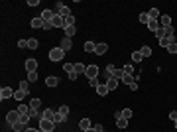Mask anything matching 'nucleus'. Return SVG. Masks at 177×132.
I'll return each mask as SVG.
<instances>
[{"mask_svg":"<svg viewBox=\"0 0 177 132\" xmlns=\"http://www.w3.org/2000/svg\"><path fill=\"white\" fill-rule=\"evenodd\" d=\"M104 71H106L110 77H114V79H118V81H120L122 77H124V71H122V69H116L114 65H108V67L104 69Z\"/></svg>","mask_w":177,"mask_h":132,"instance_id":"nucleus-1","label":"nucleus"},{"mask_svg":"<svg viewBox=\"0 0 177 132\" xmlns=\"http://www.w3.org/2000/svg\"><path fill=\"white\" fill-rule=\"evenodd\" d=\"M40 128L43 132H53V130H55V122L47 120V118H41V120H40Z\"/></svg>","mask_w":177,"mask_h":132,"instance_id":"nucleus-2","label":"nucleus"},{"mask_svg":"<svg viewBox=\"0 0 177 132\" xmlns=\"http://www.w3.org/2000/svg\"><path fill=\"white\" fill-rule=\"evenodd\" d=\"M63 57H65V51H63L61 47H53L51 51H49V59L51 61H61Z\"/></svg>","mask_w":177,"mask_h":132,"instance_id":"nucleus-3","label":"nucleus"},{"mask_svg":"<svg viewBox=\"0 0 177 132\" xmlns=\"http://www.w3.org/2000/svg\"><path fill=\"white\" fill-rule=\"evenodd\" d=\"M85 75H87V79H96L99 77V67L96 65H87Z\"/></svg>","mask_w":177,"mask_h":132,"instance_id":"nucleus-4","label":"nucleus"},{"mask_svg":"<svg viewBox=\"0 0 177 132\" xmlns=\"http://www.w3.org/2000/svg\"><path fill=\"white\" fill-rule=\"evenodd\" d=\"M55 8H57V14L61 16V18H69V16H71V10L67 6H63V2H57Z\"/></svg>","mask_w":177,"mask_h":132,"instance_id":"nucleus-5","label":"nucleus"},{"mask_svg":"<svg viewBox=\"0 0 177 132\" xmlns=\"http://www.w3.org/2000/svg\"><path fill=\"white\" fill-rule=\"evenodd\" d=\"M20 120V113H18V110H10V113H8L6 114V122H8V124H16V122H18Z\"/></svg>","mask_w":177,"mask_h":132,"instance_id":"nucleus-6","label":"nucleus"},{"mask_svg":"<svg viewBox=\"0 0 177 132\" xmlns=\"http://www.w3.org/2000/svg\"><path fill=\"white\" fill-rule=\"evenodd\" d=\"M59 47H61L63 51L67 53L71 47H73V42H71V38H63V40H61V43H59Z\"/></svg>","mask_w":177,"mask_h":132,"instance_id":"nucleus-7","label":"nucleus"},{"mask_svg":"<svg viewBox=\"0 0 177 132\" xmlns=\"http://www.w3.org/2000/svg\"><path fill=\"white\" fill-rule=\"evenodd\" d=\"M10 97H14V91H12L10 87H2V91H0V99L6 101V99H10Z\"/></svg>","mask_w":177,"mask_h":132,"instance_id":"nucleus-8","label":"nucleus"},{"mask_svg":"<svg viewBox=\"0 0 177 132\" xmlns=\"http://www.w3.org/2000/svg\"><path fill=\"white\" fill-rule=\"evenodd\" d=\"M51 24H53V28H63V26H65V18H61L59 14H55L53 20H51Z\"/></svg>","mask_w":177,"mask_h":132,"instance_id":"nucleus-9","label":"nucleus"},{"mask_svg":"<svg viewBox=\"0 0 177 132\" xmlns=\"http://www.w3.org/2000/svg\"><path fill=\"white\" fill-rule=\"evenodd\" d=\"M159 26H163V28H169V26H171V16H167V14L159 16Z\"/></svg>","mask_w":177,"mask_h":132,"instance_id":"nucleus-10","label":"nucleus"},{"mask_svg":"<svg viewBox=\"0 0 177 132\" xmlns=\"http://www.w3.org/2000/svg\"><path fill=\"white\" fill-rule=\"evenodd\" d=\"M45 85H47V87H57V85H59V77L49 75L47 79H45Z\"/></svg>","mask_w":177,"mask_h":132,"instance_id":"nucleus-11","label":"nucleus"},{"mask_svg":"<svg viewBox=\"0 0 177 132\" xmlns=\"http://www.w3.org/2000/svg\"><path fill=\"white\" fill-rule=\"evenodd\" d=\"M10 128L14 130V132H26V128H28V124H24V122H20V120H18V122H16V124H12Z\"/></svg>","mask_w":177,"mask_h":132,"instance_id":"nucleus-12","label":"nucleus"},{"mask_svg":"<svg viewBox=\"0 0 177 132\" xmlns=\"http://www.w3.org/2000/svg\"><path fill=\"white\" fill-rule=\"evenodd\" d=\"M37 69V61L36 59H26V71H36Z\"/></svg>","mask_w":177,"mask_h":132,"instance_id":"nucleus-13","label":"nucleus"},{"mask_svg":"<svg viewBox=\"0 0 177 132\" xmlns=\"http://www.w3.org/2000/svg\"><path fill=\"white\" fill-rule=\"evenodd\" d=\"M106 51H108V45L106 43H96V49H95L96 55H104Z\"/></svg>","mask_w":177,"mask_h":132,"instance_id":"nucleus-14","label":"nucleus"},{"mask_svg":"<svg viewBox=\"0 0 177 132\" xmlns=\"http://www.w3.org/2000/svg\"><path fill=\"white\" fill-rule=\"evenodd\" d=\"M63 30H65V38H73V36L77 34V28L75 26H65Z\"/></svg>","mask_w":177,"mask_h":132,"instance_id":"nucleus-15","label":"nucleus"},{"mask_svg":"<svg viewBox=\"0 0 177 132\" xmlns=\"http://www.w3.org/2000/svg\"><path fill=\"white\" fill-rule=\"evenodd\" d=\"M53 16H55V14H53L51 10H43V12H41V20H43V22H51Z\"/></svg>","mask_w":177,"mask_h":132,"instance_id":"nucleus-16","label":"nucleus"},{"mask_svg":"<svg viewBox=\"0 0 177 132\" xmlns=\"http://www.w3.org/2000/svg\"><path fill=\"white\" fill-rule=\"evenodd\" d=\"M108 91H110V89L106 87V83H104V85H99V87H96V93H99V97H106Z\"/></svg>","mask_w":177,"mask_h":132,"instance_id":"nucleus-17","label":"nucleus"},{"mask_svg":"<svg viewBox=\"0 0 177 132\" xmlns=\"http://www.w3.org/2000/svg\"><path fill=\"white\" fill-rule=\"evenodd\" d=\"M53 116H55V110H51V109H45L41 113V118H47V120H53Z\"/></svg>","mask_w":177,"mask_h":132,"instance_id":"nucleus-18","label":"nucleus"},{"mask_svg":"<svg viewBox=\"0 0 177 132\" xmlns=\"http://www.w3.org/2000/svg\"><path fill=\"white\" fill-rule=\"evenodd\" d=\"M116 126L120 130H124L126 126H128V118H124V116H120V118H116Z\"/></svg>","mask_w":177,"mask_h":132,"instance_id":"nucleus-19","label":"nucleus"},{"mask_svg":"<svg viewBox=\"0 0 177 132\" xmlns=\"http://www.w3.org/2000/svg\"><path fill=\"white\" fill-rule=\"evenodd\" d=\"M79 128H81L83 132L88 130V128H91V120H88V118H81V122H79Z\"/></svg>","mask_w":177,"mask_h":132,"instance_id":"nucleus-20","label":"nucleus"},{"mask_svg":"<svg viewBox=\"0 0 177 132\" xmlns=\"http://www.w3.org/2000/svg\"><path fill=\"white\" fill-rule=\"evenodd\" d=\"M29 24H32V28H36V30H37V28H43V24H45V22L41 20V16H40V18H33Z\"/></svg>","mask_w":177,"mask_h":132,"instance_id":"nucleus-21","label":"nucleus"},{"mask_svg":"<svg viewBox=\"0 0 177 132\" xmlns=\"http://www.w3.org/2000/svg\"><path fill=\"white\" fill-rule=\"evenodd\" d=\"M106 87L110 91H114L118 87V79H114V77H110V79H106Z\"/></svg>","mask_w":177,"mask_h":132,"instance_id":"nucleus-22","label":"nucleus"},{"mask_svg":"<svg viewBox=\"0 0 177 132\" xmlns=\"http://www.w3.org/2000/svg\"><path fill=\"white\" fill-rule=\"evenodd\" d=\"M148 28H150V30H151V32H154V34H155V32L159 30V20H150V24H148Z\"/></svg>","mask_w":177,"mask_h":132,"instance_id":"nucleus-23","label":"nucleus"},{"mask_svg":"<svg viewBox=\"0 0 177 132\" xmlns=\"http://www.w3.org/2000/svg\"><path fill=\"white\" fill-rule=\"evenodd\" d=\"M148 16H150V20H159V10L158 8H150Z\"/></svg>","mask_w":177,"mask_h":132,"instance_id":"nucleus-24","label":"nucleus"},{"mask_svg":"<svg viewBox=\"0 0 177 132\" xmlns=\"http://www.w3.org/2000/svg\"><path fill=\"white\" fill-rule=\"evenodd\" d=\"M122 81H124V83L128 85V87H130V85H132V83H136V79H134V77L130 75V73H124V77H122Z\"/></svg>","mask_w":177,"mask_h":132,"instance_id":"nucleus-25","label":"nucleus"},{"mask_svg":"<svg viewBox=\"0 0 177 132\" xmlns=\"http://www.w3.org/2000/svg\"><path fill=\"white\" fill-rule=\"evenodd\" d=\"M40 106H41V101H40V99H32V101H29V109H32V110H37Z\"/></svg>","mask_w":177,"mask_h":132,"instance_id":"nucleus-26","label":"nucleus"},{"mask_svg":"<svg viewBox=\"0 0 177 132\" xmlns=\"http://www.w3.org/2000/svg\"><path fill=\"white\" fill-rule=\"evenodd\" d=\"M95 49H96V43H95V42H87V43H85V51H87V53H92Z\"/></svg>","mask_w":177,"mask_h":132,"instance_id":"nucleus-27","label":"nucleus"},{"mask_svg":"<svg viewBox=\"0 0 177 132\" xmlns=\"http://www.w3.org/2000/svg\"><path fill=\"white\" fill-rule=\"evenodd\" d=\"M57 113H59V114H63V116H69V113H71V110H69V106H67V105H61Z\"/></svg>","mask_w":177,"mask_h":132,"instance_id":"nucleus-28","label":"nucleus"},{"mask_svg":"<svg viewBox=\"0 0 177 132\" xmlns=\"http://www.w3.org/2000/svg\"><path fill=\"white\" fill-rule=\"evenodd\" d=\"M140 53L144 57H150L151 55V47H150V45H144V47H140Z\"/></svg>","mask_w":177,"mask_h":132,"instance_id":"nucleus-29","label":"nucleus"},{"mask_svg":"<svg viewBox=\"0 0 177 132\" xmlns=\"http://www.w3.org/2000/svg\"><path fill=\"white\" fill-rule=\"evenodd\" d=\"M29 110H32V109H29V105H20L18 106V113L20 114H29Z\"/></svg>","mask_w":177,"mask_h":132,"instance_id":"nucleus-30","label":"nucleus"},{"mask_svg":"<svg viewBox=\"0 0 177 132\" xmlns=\"http://www.w3.org/2000/svg\"><path fill=\"white\" fill-rule=\"evenodd\" d=\"M142 59H144V55H142V53H140V49H138V51H134V53H132V61H136V63H140Z\"/></svg>","mask_w":177,"mask_h":132,"instance_id":"nucleus-31","label":"nucleus"},{"mask_svg":"<svg viewBox=\"0 0 177 132\" xmlns=\"http://www.w3.org/2000/svg\"><path fill=\"white\" fill-rule=\"evenodd\" d=\"M159 42V45H161V47H167V45H169L171 42H175V40H171V38H161V40H158Z\"/></svg>","mask_w":177,"mask_h":132,"instance_id":"nucleus-32","label":"nucleus"},{"mask_svg":"<svg viewBox=\"0 0 177 132\" xmlns=\"http://www.w3.org/2000/svg\"><path fill=\"white\" fill-rule=\"evenodd\" d=\"M65 120H67V116H63V114L55 113V116H53V122H55V124H59V122H65Z\"/></svg>","mask_w":177,"mask_h":132,"instance_id":"nucleus-33","label":"nucleus"},{"mask_svg":"<svg viewBox=\"0 0 177 132\" xmlns=\"http://www.w3.org/2000/svg\"><path fill=\"white\" fill-rule=\"evenodd\" d=\"M85 65L83 63H75V73H77V75H81V73H85Z\"/></svg>","mask_w":177,"mask_h":132,"instance_id":"nucleus-34","label":"nucleus"},{"mask_svg":"<svg viewBox=\"0 0 177 132\" xmlns=\"http://www.w3.org/2000/svg\"><path fill=\"white\" fill-rule=\"evenodd\" d=\"M24 97H26V93H24V91L22 89H18V91H14V99H16V101H22V99Z\"/></svg>","mask_w":177,"mask_h":132,"instance_id":"nucleus-35","label":"nucleus"},{"mask_svg":"<svg viewBox=\"0 0 177 132\" xmlns=\"http://www.w3.org/2000/svg\"><path fill=\"white\" fill-rule=\"evenodd\" d=\"M28 81H29V83H36V81H37V71H29L28 73Z\"/></svg>","mask_w":177,"mask_h":132,"instance_id":"nucleus-36","label":"nucleus"},{"mask_svg":"<svg viewBox=\"0 0 177 132\" xmlns=\"http://www.w3.org/2000/svg\"><path fill=\"white\" fill-rule=\"evenodd\" d=\"M122 116H124V118H128V120H130V116H132V109H130V106L122 109Z\"/></svg>","mask_w":177,"mask_h":132,"instance_id":"nucleus-37","label":"nucleus"},{"mask_svg":"<svg viewBox=\"0 0 177 132\" xmlns=\"http://www.w3.org/2000/svg\"><path fill=\"white\" fill-rule=\"evenodd\" d=\"M167 51H169V53H177V42H171L169 45H167Z\"/></svg>","mask_w":177,"mask_h":132,"instance_id":"nucleus-38","label":"nucleus"},{"mask_svg":"<svg viewBox=\"0 0 177 132\" xmlns=\"http://www.w3.org/2000/svg\"><path fill=\"white\" fill-rule=\"evenodd\" d=\"M63 71H65V73L75 71V63H65V65H63Z\"/></svg>","mask_w":177,"mask_h":132,"instance_id":"nucleus-39","label":"nucleus"},{"mask_svg":"<svg viewBox=\"0 0 177 132\" xmlns=\"http://www.w3.org/2000/svg\"><path fill=\"white\" fill-rule=\"evenodd\" d=\"M140 22H142V24H146V26L150 24V16H148V12H144V14H140Z\"/></svg>","mask_w":177,"mask_h":132,"instance_id":"nucleus-40","label":"nucleus"},{"mask_svg":"<svg viewBox=\"0 0 177 132\" xmlns=\"http://www.w3.org/2000/svg\"><path fill=\"white\" fill-rule=\"evenodd\" d=\"M37 45H40V42H37V40H28V47H29V49H37Z\"/></svg>","mask_w":177,"mask_h":132,"instance_id":"nucleus-41","label":"nucleus"},{"mask_svg":"<svg viewBox=\"0 0 177 132\" xmlns=\"http://www.w3.org/2000/svg\"><path fill=\"white\" fill-rule=\"evenodd\" d=\"M163 36H165V28H163V26H159V30L155 32V38H158V40H161Z\"/></svg>","mask_w":177,"mask_h":132,"instance_id":"nucleus-42","label":"nucleus"},{"mask_svg":"<svg viewBox=\"0 0 177 132\" xmlns=\"http://www.w3.org/2000/svg\"><path fill=\"white\" fill-rule=\"evenodd\" d=\"M65 26H75V16L73 14H71L69 18H65ZM65 26H63V28H65Z\"/></svg>","mask_w":177,"mask_h":132,"instance_id":"nucleus-43","label":"nucleus"},{"mask_svg":"<svg viewBox=\"0 0 177 132\" xmlns=\"http://www.w3.org/2000/svg\"><path fill=\"white\" fill-rule=\"evenodd\" d=\"M20 89H22L24 93H28L29 91V81H22V83H20Z\"/></svg>","mask_w":177,"mask_h":132,"instance_id":"nucleus-44","label":"nucleus"},{"mask_svg":"<svg viewBox=\"0 0 177 132\" xmlns=\"http://www.w3.org/2000/svg\"><path fill=\"white\" fill-rule=\"evenodd\" d=\"M122 71L124 73H130V75H132V71H134V67H132V63H126L124 67H122Z\"/></svg>","mask_w":177,"mask_h":132,"instance_id":"nucleus-45","label":"nucleus"},{"mask_svg":"<svg viewBox=\"0 0 177 132\" xmlns=\"http://www.w3.org/2000/svg\"><path fill=\"white\" fill-rule=\"evenodd\" d=\"M29 118H32L29 114H20V122H24V124H28V122H29Z\"/></svg>","mask_w":177,"mask_h":132,"instance_id":"nucleus-46","label":"nucleus"},{"mask_svg":"<svg viewBox=\"0 0 177 132\" xmlns=\"http://www.w3.org/2000/svg\"><path fill=\"white\" fill-rule=\"evenodd\" d=\"M41 30H45V32H51V30H53V24H51V22H45Z\"/></svg>","mask_w":177,"mask_h":132,"instance_id":"nucleus-47","label":"nucleus"},{"mask_svg":"<svg viewBox=\"0 0 177 132\" xmlns=\"http://www.w3.org/2000/svg\"><path fill=\"white\" fill-rule=\"evenodd\" d=\"M88 85H91L92 89H96V87H99L100 83H99V79H88Z\"/></svg>","mask_w":177,"mask_h":132,"instance_id":"nucleus-48","label":"nucleus"},{"mask_svg":"<svg viewBox=\"0 0 177 132\" xmlns=\"http://www.w3.org/2000/svg\"><path fill=\"white\" fill-rule=\"evenodd\" d=\"M18 47H20V49L28 47V40H24V38H22V40H20V42H18Z\"/></svg>","mask_w":177,"mask_h":132,"instance_id":"nucleus-49","label":"nucleus"},{"mask_svg":"<svg viewBox=\"0 0 177 132\" xmlns=\"http://www.w3.org/2000/svg\"><path fill=\"white\" fill-rule=\"evenodd\" d=\"M67 77H69V81H75V79H77V73H75V71H71V73H67Z\"/></svg>","mask_w":177,"mask_h":132,"instance_id":"nucleus-50","label":"nucleus"},{"mask_svg":"<svg viewBox=\"0 0 177 132\" xmlns=\"http://www.w3.org/2000/svg\"><path fill=\"white\" fill-rule=\"evenodd\" d=\"M28 6H40V0H28Z\"/></svg>","mask_w":177,"mask_h":132,"instance_id":"nucleus-51","label":"nucleus"},{"mask_svg":"<svg viewBox=\"0 0 177 132\" xmlns=\"http://www.w3.org/2000/svg\"><path fill=\"white\" fill-rule=\"evenodd\" d=\"M169 118H171V120H177V110H171V113H169Z\"/></svg>","mask_w":177,"mask_h":132,"instance_id":"nucleus-52","label":"nucleus"},{"mask_svg":"<svg viewBox=\"0 0 177 132\" xmlns=\"http://www.w3.org/2000/svg\"><path fill=\"white\" fill-rule=\"evenodd\" d=\"M26 132H43V130H41L40 126H37V128H26Z\"/></svg>","mask_w":177,"mask_h":132,"instance_id":"nucleus-53","label":"nucleus"},{"mask_svg":"<svg viewBox=\"0 0 177 132\" xmlns=\"http://www.w3.org/2000/svg\"><path fill=\"white\" fill-rule=\"evenodd\" d=\"M138 89V81H136V83H132V85H130V91H136Z\"/></svg>","mask_w":177,"mask_h":132,"instance_id":"nucleus-54","label":"nucleus"},{"mask_svg":"<svg viewBox=\"0 0 177 132\" xmlns=\"http://www.w3.org/2000/svg\"><path fill=\"white\" fill-rule=\"evenodd\" d=\"M85 132H99V130H96L95 126H91V128H88V130H85Z\"/></svg>","mask_w":177,"mask_h":132,"instance_id":"nucleus-55","label":"nucleus"},{"mask_svg":"<svg viewBox=\"0 0 177 132\" xmlns=\"http://www.w3.org/2000/svg\"><path fill=\"white\" fill-rule=\"evenodd\" d=\"M175 128H177V120H175Z\"/></svg>","mask_w":177,"mask_h":132,"instance_id":"nucleus-56","label":"nucleus"},{"mask_svg":"<svg viewBox=\"0 0 177 132\" xmlns=\"http://www.w3.org/2000/svg\"><path fill=\"white\" fill-rule=\"evenodd\" d=\"M102 132H104V130H102Z\"/></svg>","mask_w":177,"mask_h":132,"instance_id":"nucleus-57","label":"nucleus"}]
</instances>
